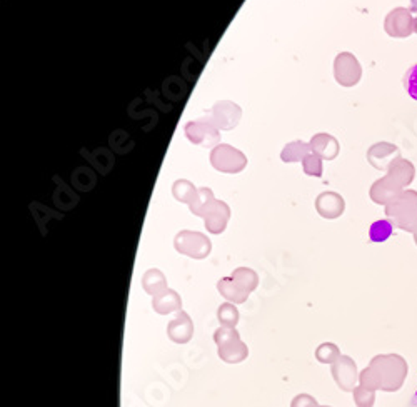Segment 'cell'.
Segmentation results:
<instances>
[{
	"label": "cell",
	"instance_id": "cell-1",
	"mask_svg": "<svg viewBox=\"0 0 417 407\" xmlns=\"http://www.w3.org/2000/svg\"><path fill=\"white\" fill-rule=\"evenodd\" d=\"M409 374L406 359L399 354H379L372 357L366 369L359 374V384L371 390L398 392Z\"/></svg>",
	"mask_w": 417,
	"mask_h": 407
},
{
	"label": "cell",
	"instance_id": "cell-2",
	"mask_svg": "<svg viewBox=\"0 0 417 407\" xmlns=\"http://www.w3.org/2000/svg\"><path fill=\"white\" fill-rule=\"evenodd\" d=\"M387 219L404 232H417V191L406 189L386 205Z\"/></svg>",
	"mask_w": 417,
	"mask_h": 407
},
{
	"label": "cell",
	"instance_id": "cell-3",
	"mask_svg": "<svg viewBox=\"0 0 417 407\" xmlns=\"http://www.w3.org/2000/svg\"><path fill=\"white\" fill-rule=\"evenodd\" d=\"M214 342L217 344L219 357L224 362H229V364H239L249 356V349L241 341V336L234 328L221 325L214 332Z\"/></svg>",
	"mask_w": 417,
	"mask_h": 407
},
{
	"label": "cell",
	"instance_id": "cell-4",
	"mask_svg": "<svg viewBox=\"0 0 417 407\" xmlns=\"http://www.w3.org/2000/svg\"><path fill=\"white\" fill-rule=\"evenodd\" d=\"M174 247L179 254L192 259H205L212 251V244L205 234L196 231H180L174 239Z\"/></svg>",
	"mask_w": 417,
	"mask_h": 407
},
{
	"label": "cell",
	"instance_id": "cell-5",
	"mask_svg": "<svg viewBox=\"0 0 417 407\" xmlns=\"http://www.w3.org/2000/svg\"><path fill=\"white\" fill-rule=\"evenodd\" d=\"M210 164L219 172L237 174L245 169L247 157L239 149L229 146V144H219L210 152Z\"/></svg>",
	"mask_w": 417,
	"mask_h": 407
},
{
	"label": "cell",
	"instance_id": "cell-6",
	"mask_svg": "<svg viewBox=\"0 0 417 407\" xmlns=\"http://www.w3.org/2000/svg\"><path fill=\"white\" fill-rule=\"evenodd\" d=\"M184 132L190 142L197 144V146L216 147L219 146V140H221L219 129L214 124V120L210 119V115L202 117V119L197 120H190V122L185 124Z\"/></svg>",
	"mask_w": 417,
	"mask_h": 407
},
{
	"label": "cell",
	"instance_id": "cell-7",
	"mask_svg": "<svg viewBox=\"0 0 417 407\" xmlns=\"http://www.w3.org/2000/svg\"><path fill=\"white\" fill-rule=\"evenodd\" d=\"M334 77L335 82L342 87L358 86L362 77V67L359 60L351 52H341L334 60Z\"/></svg>",
	"mask_w": 417,
	"mask_h": 407
},
{
	"label": "cell",
	"instance_id": "cell-8",
	"mask_svg": "<svg viewBox=\"0 0 417 407\" xmlns=\"http://www.w3.org/2000/svg\"><path fill=\"white\" fill-rule=\"evenodd\" d=\"M384 30L392 39H406L414 34V15L406 7H396L386 15Z\"/></svg>",
	"mask_w": 417,
	"mask_h": 407
},
{
	"label": "cell",
	"instance_id": "cell-9",
	"mask_svg": "<svg viewBox=\"0 0 417 407\" xmlns=\"http://www.w3.org/2000/svg\"><path fill=\"white\" fill-rule=\"evenodd\" d=\"M332 379L337 384V388L344 390V392H352L359 384V372L358 364L354 362V359L349 356H342L332 364Z\"/></svg>",
	"mask_w": 417,
	"mask_h": 407
},
{
	"label": "cell",
	"instance_id": "cell-10",
	"mask_svg": "<svg viewBox=\"0 0 417 407\" xmlns=\"http://www.w3.org/2000/svg\"><path fill=\"white\" fill-rule=\"evenodd\" d=\"M199 217L205 220V229L210 234H222L225 231V227H228L230 207L225 202H222V200L214 199L212 202L205 205Z\"/></svg>",
	"mask_w": 417,
	"mask_h": 407
},
{
	"label": "cell",
	"instance_id": "cell-11",
	"mask_svg": "<svg viewBox=\"0 0 417 407\" xmlns=\"http://www.w3.org/2000/svg\"><path fill=\"white\" fill-rule=\"evenodd\" d=\"M242 111L237 104L230 102V100H221V102L214 104L212 111H210V119L214 120L219 131H232L241 122Z\"/></svg>",
	"mask_w": 417,
	"mask_h": 407
},
{
	"label": "cell",
	"instance_id": "cell-12",
	"mask_svg": "<svg viewBox=\"0 0 417 407\" xmlns=\"http://www.w3.org/2000/svg\"><path fill=\"white\" fill-rule=\"evenodd\" d=\"M367 162H369L372 167L378 169V171H386L391 167L392 162L399 159L400 151L398 146L391 142H378L374 144L369 151H367Z\"/></svg>",
	"mask_w": 417,
	"mask_h": 407
},
{
	"label": "cell",
	"instance_id": "cell-13",
	"mask_svg": "<svg viewBox=\"0 0 417 407\" xmlns=\"http://www.w3.org/2000/svg\"><path fill=\"white\" fill-rule=\"evenodd\" d=\"M404 191H406V189L400 187V185L398 182H394L391 177L384 176L371 185L369 196H371L372 202L384 205V207H386V205L391 202L392 199H396L399 194H402Z\"/></svg>",
	"mask_w": 417,
	"mask_h": 407
},
{
	"label": "cell",
	"instance_id": "cell-14",
	"mask_svg": "<svg viewBox=\"0 0 417 407\" xmlns=\"http://www.w3.org/2000/svg\"><path fill=\"white\" fill-rule=\"evenodd\" d=\"M169 339L176 344H187L194 336V322L185 310H179L167 325Z\"/></svg>",
	"mask_w": 417,
	"mask_h": 407
},
{
	"label": "cell",
	"instance_id": "cell-15",
	"mask_svg": "<svg viewBox=\"0 0 417 407\" xmlns=\"http://www.w3.org/2000/svg\"><path fill=\"white\" fill-rule=\"evenodd\" d=\"M344 209H346V202L337 192H322L315 199V211L324 219H337L344 214Z\"/></svg>",
	"mask_w": 417,
	"mask_h": 407
},
{
	"label": "cell",
	"instance_id": "cell-16",
	"mask_svg": "<svg viewBox=\"0 0 417 407\" xmlns=\"http://www.w3.org/2000/svg\"><path fill=\"white\" fill-rule=\"evenodd\" d=\"M311 151L315 155L321 157L322 160H334L339 155L341 146H339L337 139L331 134H315L309 142Z\"/></svg>",
	"mask_w": 417,
	"mask_h": 407
},
{
	"label": "cell",
	"instance_id": "cell-17",
	"mask_svg": "<svg viewBox=\"0 0 417 407\" xmlns=\"http://www.w3.org/2000/svg\"><path fill=\"white\" fill-rule=\"evenodd\" d=\"M386 176L391 177V179L394 180V182H398L402 189H406L414 182L416 167L411 160L404 159V157H399V159L396 160V162H392L391 167L387 169Z\"/></svg>",
	"mask_w": 417,
	"mask_h": 407
},
{
	"label": "cell",
	"instance_id": "cell-18",
	"mask_svg": "<svg viewBox=\"0 0 417 407\" xmlns=\"http://www.w3.org/2000/svg\"><path fill=\"white\" fill-rule=\"evenodd\" d=\"M217 291L221 292V296L224 297L225 301L232 302V304H242V302H245L250 296V292L245 291L232 276L222 277V279L217 282Z\"/></svg>",
	"mask_w": 417,
	"mask_h": 407
},
{
	"label": "cell",
	"instance_id": "cell-19",
	"mask_svg": "<svg viewBox=\"0 0 417 407\" xmlns=\"http://www.w3.org/2000/svg\"><path fill=\"white\" fill-rule=\"evenodd\" d=\"M152 307L157 314H160V316H165V314L171 312H179V310H182V299L176 291L167 289V291L162 292L160 296L154 297Z\"/></svg>",
	"mask_w": 417,
	"mask_h": 407
},
{
	"label": "cell",
	"instance_id": "cell-20",
	"mask_svg": "<svg viewBox=\"0 0 417 407\" xmlns=\"http://www.w3.org/2000/svg\"><path fill=\"white\" fill-rule=\"evenodd\" d=\"M142 287L147 294H151L152 297L160 296L162 292L167 291V279L159 269H149L147 272L142 276Z\"/></svg>",
	"mask_w": 417,
	"mask_h": 407
},
{
	"label": "cell",
	"instance_id": "cell-21",
	"mask_svg": "<svg viewBox=\"0 0 417 407\" xmlns=\"http://www.w3.org/2000/svg\"><path fill=\"white\" fill-rule=\"evenodd\" d=\"M311 146L309 144L302 142V140H295V142L287 144V146L282 149L281 152V159L282 162L286 164H293V162H299V160H304V157L311 154Z\"/></svg>",
	"mask_w": 417,
	"mask_h": 407
},
{
	"label": "cell",
	"instance_id": "cell-22",
	"mask_svg": "<svg viewBox=\"0 0 417 407\" xmlns=\"http://www.w3.org/2000/svg\"><path fill=\"white\" fill-rule=\"evenodd\" d=\"M172 194L179 202L192 205L199 197V189L189 180H176L172 185Z\"/></svg>",
	"mask_w": 417,
	"mask_h": 407
},
{
	"label": "cell",
	"instance_id": "cell-23",
	"mask_svg": "<svg viewBox=\"0 0 417 407\" xmlns=\"http://www.w3.org/2000/svg\"><path fill=\"white\" fill-rule=\"evenodd\" d=\"M394 232V224L391 223L389 219H380L376 220L374 224L369 227V239L372 243H386L389 237L392 236Z\"/></svg>",
	"mask_w": 417,
	"mask_h": 407
},
{
	"label": "cell",
	"instance_id": "cell-24",
	"mask_svg": "<svg viewBox=\"0 0 417 407\" xmlns=\"http://www.w3.org/2000/svg\"><path fill=\"white\" fill-rule=\"evenodd\" d=\"M230 276L236 279L239 284L242 285V287L245 289V291L254 292L257 289L259 285V276L256 274V271H252V269L249 267H239L234 271Z\"/></svg>",
	"mask_w": 417,
	"mask_h": 407
},
{
	"label": "cell",
	"instance_id": "cell-25",
	"mask_svg": "<svg viewBox=\"0 0 417 407\" xmlns=\"http://www.w3.org/2000/svg\"><path fill=\"white\" fill-rule=\"evenodd\" d=\"M217 319L224 328L236 329V325L239 324V310L236 304H232V302H224V304L217 309Z\"/></svg>",
	"mask_w": 417,
	"mask_h": 407
},
{
	"label": "cell",
	"instance_id": "cell-26",
	"mask_svg": "<svg viewBox=\"0 0 417 407\" xmlns=\"http://www.w3.org/2000/svg\"><path fill=\"white\" fill-rule=\"evenodd\" d=\"M341 356H342L341 349H339L335 344H332V342H324V344H321L317 349H315V359H317L321 364L332 366Z\"/></svg>",
	"mask_w": 417,
	"mask_h": 407
},
{
	"label": "cell",
	"instance_id": "cell-27",
	"mask_svg": "<svg viewBox=\"0 0 417 407\" xmlns=\"http://www.w3.org/2000/svg\"><path fill=\"white\" fill-rule=\"evenodd\" d=\"M352 397H354V402L358 407H374L376 390H371L359 384L358 388L352 390Z\"/></svg>",
	"mask_w": 417,
	"mask_h": 407
},
{
	"label": "cell",
	"instance_id": "cell-28",
	"mask_svg": "<svg viewBox=\"0 0 417 407\" xmlns=\"http://www.w3.org/2000/svg\"><path fill=\"white\" fill-rule=\"evenodd\" d=\"M302 169L307 176L321 177L322 176V159L319 155H315L314 152H311L309 155L304 157Z\"/></svg>",
	"mask_w": 417,
	"mask_h": 407
},
{
	"label": "cell",
	"instance_id": "cell-29",
	"mask_svg": "<svg viewBox=\"0 0 417 407\" xmlns=\"http://www.w3.org/2000/svg\"><path fill=\"white\" fill-rule=\"evenodd\" d=\"M212 200H214L212 191H210L209 187H201L199 189V197H197V200L192 205H189L190 212H192L194 216H201V212L204 211L205 205L212 202Z\"/></svg>",
	"mask_w": 417,
	"mask_h": 407
},
{
	"label": "cell",
	"instance_id": "cell-30",
	"mask_svg": "<svg viewBox=\"0 0 417 407\" xmlns=\"http://www.w3.org/2000/svg\"><path fill=\"white\" fill-rule=\"evenodd\" d=\"M404 88L411 99L417 100V64L412 66L404 75Z\"/></svg>",
	"mask_w": 417,
	"mask_h": 407
},
{
	"label": "cell",
	"instance_id": "cell-31",
	"mask_svg": "<svg viewBox=\"0 0 417 407\" xmlns=\"http://www.w3.org/2000/svg\"><path fill=\"white\" fill-rule=\"evenodd\" d=\"M290 407H321V406H319V402L315 401L313 396H309V394H299V396H295L293 399Z\"/></svg>",
	"mask_w": 417,
	"mask_h": 407
},
{
	"label": "cell",
	"instance_id": "cell-32",
	"mask_svg": "<svg viewBox=\"0 0 417 407\" xmlns=\"http://www.w3.org/2000/svg\"><path fill=\"white\" fill-rule=\"evenodd\" d=\"M409 10H411L412 14H417V0H411V7H409Z\"/></svg>",
	"mask_w": 417,
	"mask_h": 407
},
{
	"label": "cell",
	"instance_id": "cell-33",
	"mask_svg": "<svg viewBox=\"0 0 417 407\" xmlns=\"http://www.w3.org/2000/svg\"><path fill=\"white\" fill-rule=\"evenodd\" d=\"M411 406H412V407H416V406H417V390H416V394H414V399H412Z\"/></svg>",
	"mask_w": 417,
	"mask_h": 407
},
{
	"label": "cell",
	"instance_id": "cell-34",
	"mask_svg": "<svg viewBox=\"0 0 417 407\" xmlns=\"http://www.w3.org/2000/svg\"><path fill=\"white\" fill-rule=\"evenodd\" d=\"M414 34H417V17H414Z\"/></svg>",
	"mask_w": 417,
	"mask_h": 407
},
{
	"label": "cell",
	"instance_id": "cell-35",
	"mask_svg": "<svg viewBox=\"0 0 417 407\" xmlns=\"http://www.w3.org/2000/svg\"><path fill=\"white\" fill-rule=\"evenodd\" d=\"M414 243H416V245H417V232L414 234Z\"/></svg>",
	"mask_w": 417,
	"mask_h": 407
},
{
	"label": "cell",
	"instance_id": "cell-36",
	"mask_svg": "<svg viewBox=\"0 0 417 407\" xmlns=\"http://www.w3.org/2000/svg\"><path fill=\"white\" fill-rule=\"evenodd\" d=\"M321 407H332V406H321Z\"/></svg>",
	"mask_w": 417,
	"mask_h": 407
}]
</instances>
